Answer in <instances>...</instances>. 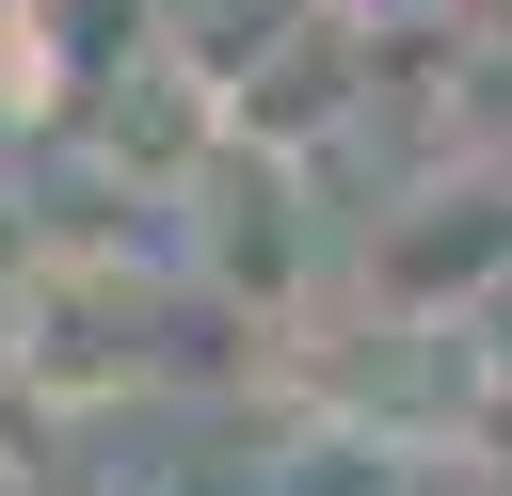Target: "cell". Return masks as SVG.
<instances>
[{"mask_svg":"<svg viewBox=\"0 0 512 496\" xmlns=\"http://www.w3.org/2000/svg\"><path fill=\"white\" fill-rule=\"evenodd\" d=\"M0 352H16V384L64 400V416H96V400H128V384L160 368V352H144V304H128L112 256H32L16 304H0Z\"/></svg>","mask_w":512,"mask_h":496,"instance_id":"1","label":"cell"},{"mask_svg":"<svg viewBox=\"0 0 512 496\" xmlns=\"http://www.w3.org/2000/svg\"><path fill=\"white\" fill-rule=\"evenodd\" d=\"M368 96H352V32L336 16H288L240 80H224V144H256V160H304V144H336Z\"/></svg>","mask_w":512,"mask_h":496,"instance_id":"3","label":"cell"},{"mask_svg":"<svg viewBox=\"0 0 512 496\" xmlns=\"http://www.w3.org/2000/svg\"><path fill=\"white\" fill-rule=\"evenodd\" d=\"M304 16H336V32L368 48V32H416V16H464V0H304Z\"/></svg>","mask_w":512,"mask_h":496,"instance_id":"4","label":"cell"},{"mask_svg":"<svg viewBox=\"0 0 512 496\" xmlns=\"http://www.w3.org/2000/svg\"><path fill=\"white\" fill-rule=\"evenodd\" d=\"M0 496H16V464H0Z\"/></svg>","mask_w":512,"mask_h":496,"instance_id":"5","label":"cell"},{"mask_svg":"<svg viewBox=\"0 0 512 496\" xmlns=\"http://www.w3.org/2000/svg\"><path fill=\"white\" fill-rule=\"evenodd\" d=\"M192 272H208L224 304H288V288H304V160L208 144V160H192Z\"/></svg>","mask_w":512,"mask_h":496,"instance_id":"2","label":"cell"}]
</instances>
